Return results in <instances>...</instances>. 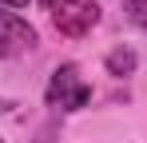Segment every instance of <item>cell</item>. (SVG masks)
Returning a JSON list of instances; mask_svg holds the SVG:
<instances>
[{"mask_svg":"<svg viewBox=\"0 0 147 143\" xmlns=\"http://www.w3.org/2000/svg\"><path fill=\"white\" fill-rule=\"evenodd\" d=\"M103 68H107V76H131L135 72V52L131 48H111L107 60H103Z\"/></svg>","mask_w":147,"mask_h":143,"instance_id":"277c9868","label":"cell"},{"mask_svg":"<svg viewBox=\"0 0 147 143\" xmlns=\"http://www.w3.org/2000/svg\"><path fill=\"white\" fill-rule=\"evenodd\" d=\"M44 99H48V107H60V111H84L92 103V88L80 80L76 64H60L52 72V80H48Z\"/></svg>","mask_w":147,"mask_h":143,"instance_id":"6da1fadb","label":"cell"},{"mask_svg":"<svg viewBox=\"0 0 147 143\" xmlns=\"http://www.w3.org/2000/svg\"><path fill=\"white\" fill-rule=\"evenodd\" d=\"M127 16L139 28H147V0H127Z\"/></svg>","mask_w":147,"mask_h":143,"instance_id":"8992f818","label":"cell"},{"mask_svg":"<svg viewBox=\"0 0 147 143\" xmlns=\"http://www.w3.org/2000/svg\"><path fill=\"white\" fill-rule=\"evenodd\" d=\"M0 4H4V8H28L32 0H0Z\"/></svg>","mask_w":147,"mask_h":143,"instance_id":"ba28073f","label":"cell"},{"mask_svg":"<svg viewBox=\"0 0 147 143\" xmlns=\"http://www.w3.org/2000/svg\"><path fill=\"white\" fill-rule=\"evenodd\" d=\"M52 20H56V28H60L64 36L80 40V36H88V32H92V28L99 24V8H96V4H84V0H80V4H72L68 12L52 16Z\"/></svg>","mask_w":147,"mask_h":143,"instance_id":"3957f363","label":"cell"},{"mask_svg":"<svg viewBox=\"0 0 147 143\" xmlns=\"http://www.w3.org/2000/svg\"><path fill=\"white\" fill-rule=\"evenodd\" d=\"M40 4L48 8L52 16H60V12H68V8H72V4H80V0H40Z\"/></svg>","mask_w":147,"mask_h":143,"instance_id":"52a82bcc","label":"cell"},{"mask_svg":"<svg viewBox=\"0 0 147 143\" xmlns=\"http://www.w3.org/2000/svg\"><path fill=\"white\" fill-rule=\"evenodd\" d=\"M40 44L36 28L20 16V12H0V60H12V56H24Z\"/></svg>","mask_w":147,"mask_h":143,"instance_id":"7a4b0ae2","label":"cell"},{"mask_svg":"<svg viewBox=\"0 0 147 143\" xmlns=\"http://www.w3.org/2000/svg\"><path fill=\"white\" fill-rule=\"evenodd\" d=\"M36 143H60V119H56V115L36 131Z\"/></svg>","mask_w":147,"mask_h":143,"instance_id":"5b68a950","label":"cell"}]
</instances>
